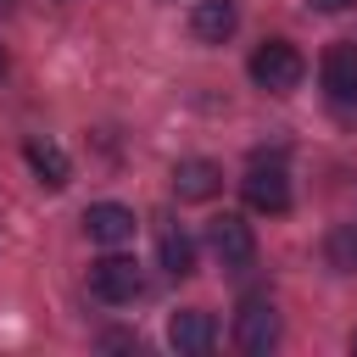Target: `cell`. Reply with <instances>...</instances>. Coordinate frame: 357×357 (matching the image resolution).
<instances>
[{
    "label": "cell",
    "instance_id": "6da1fadb",
    "mask_svg": "<svg viewBox=\"0 0 357 357\" xmlns=\"http://www.w3.org/2000/svg\"><path fill=\"white\" fill-rule=\"evenodd\" d=\"M245 73H251V84H257V89H268V95H290V89L301 84L307 61H301V50H296L290 39H262V45L251 50Z\"/></svg>",
    "mask_w": 357,
    "mask_h": 357
},
{
    "label": "cell",
    "instance_id": "7a4b0ae2",
    "mask_svg": "<svg viewBox=\"0 0 357 357\" xmlns=\"http://www.w3.org/2000/svg\"><path fill=\"white\" fill-rule=\"evenodd\" d=\"M240 195H245L251 212H268V218L290 212V173H284V156H251V167H245V178H240Z\"/></svg>",
    "mask_w": 357,
    "mask_h": 357
},
{
    "label": "cell",
    "instance_id": "3957f363",
    "mask_svg": "<svg viewBox=\"0 0 357 357\" xmlns=\"http://www.w3.org/2000/svg\"><path fill=\"white\" fill-rule=\"evenodd\" d=\"M279 335H284L279 307H273L268 296H245V301H240V312H234V346H240V351H251V357H268V351L279 346Z\"/></svg>",
    "mask_w": 357,
    "mask_h": 357
},
{
    "label": "cell",
    "instance_id": "277c9868",
    "mask_svg": "<svg viewBox=\"0 0 357 357\" xmlns=\"http://www.w3.org/2000/svg\"><path fill=\"white\" fill-rule=\"evenodd\" d=\"M145 290V273H139V262L134 257H100L95 268H89V296L95 301H106V307H128L134 296Z\"/></svg>",
    "mask_w": 357,
    "mask_h": 357
},
{
    "label": "cell",
    "instance_id": "5b68a950",
    "mask_svg": "<svg viewBox=\"0 0 357 357\" xmlns=\"http://www.w3.org/2000/svg\"><path fill=\"white\" fill-rule=\"evenodd\" d=\"M206 245H212V257L223 268H251L257 262V234H251V223L240 212H218L206 223Z\"/></svg>",
    "mask_w": 357,
    "mask_h": 357
},
{
    "label": "cell",
    "instance_id": "8992f818",
    "mask_svg": "<svg viewBox=\"0 0 357 357\" xmlns=\"http://www.w3.org/2000/svg\"><path fill=\"white\" fill-rule=\"evenodd\" d=\"M318 84H324V95H329L335 106H357V45H351V39H340V45L324 50Z\"/></svg>",
    "mask_w": 357,
    "mask_h": 357
},
{
    "label": "cell",
    "instance_id": "52a82bcc",
    "mask_svg": "<svg viewBox=\"0 0 357 357\" xmlns=\"http://www.w3.org/2000/svg\"><path fill=\"white\" fill-rule=\"evenodd\" d=\"M167 340H173V351H184V357H206L212 340H218V324H212V312H201V307H178V312L167 318Z\"/></svg>",
    "mask_w": 357,
    "mask_h": 357
},
{
    "label": "cell",
    "instance_id": "ba28073f",
    "mask_svg": "<svg viewBox=\"0 0 357 357\" xmlns=\"http://www.w3.org/2000/svg\"><path fill=\"white\" fill-rule=\"evenodd\" d=\"M134 212L123 206V201H95V206H84V234L95 240V245H123V240H134Z\"/></svg>",
    "mask_w": 357,
    "mask_h": 357
},
{
    "label": "cell",
    "instance_id": "9c48e42d",
    "mask_svg": "<svg viewBox=\"0 0 357 357\" xmlns=\"http://www.w3.org/2000/svg\"><path fill=\"white\" fill-rule=\"evenodd\" d=\"M234 28H240L234 0H190V33L201 45H223V39H234Z\"/></svg>",
    "mask_w": 357,
    "mask_h": 357
},
{
    "label": "cell",
    "instance_id": "30bf717a",
    "mask_svg": "<svg viewBox=\"0 0 357 357\" xmlns=\"http://www.w3.org/2000/svg\"><path fill=\"white\" fill-rule=\"evenodd\" d=\"M218 190H223V167L212 156H184L173 167V195L178 201H212Z\"/></svg>",
    "mask_w": 357,
    "mask_h": 357
},
{
    "label": "cell",
    "instance_id": "8fae6325",
    "mask_svg": "<svg viewBox=\"0 0 357 357\" xmlns=\"http://www.w3.org/2000/svg\"><path fill=\"white\" fill-rule=\"evenodd\" d=\"M22 156H28V167H33V178L45 184V190H61L67 178H73V167H67V151L56 145V139H22Z\"/></svg>",
    "mask_w": 357,
    "mask_h": 357
},
{
    "label": "cell",
    "instance_id": "7c38bea8",
    "mask_svg": "<svg viewBox=\"0 0 357 357\" xmlns=\"http://www.w3.org/2000/svg\"><path fill=\"white\" fill-rule=\"evenodd\" d=\"M156 257H162V268H167L173 279H190V273H195V240H190L178 223H162V229H156Z\"/></svg>",
    "mask_w": 357,
    "mask_h": 357
},
{
    "label": "cell",
    "instance_id": "4fadbf2b",
    "mask_svg": "<svg viewBox=\"0 0 357 357\" xmlns=\"http://www.w3.org/2000/svg\"><path fill=\"white\" fill-rule=\"evenodd\" d=\"M324 262L335 273H357V223H335L324 234Z\"/></svg>",
    "mask_w": 357,
    "mask_h": 357
},
{
    "label": "cell",
    "instance_id": "5bb4252c",
    "mask_svg": "<svg viewBox=\"0 0 357 357\" xmlns=\"http://www.w3.org/2000/svg\"><path fill=\"white\" fill-rule=\"evenodd\" d=\"M307 6H312V11H324V17H340V11H351L357 0H307Z\"/></svg>",
    "mask_w": 357,
    "mask_h": 357
},
{
    "label": "cell",
    "instance_id": "9a60e30c",
    "mask_svg": "<svg viewBox=\"0 0 357 357\" xmlns=\"http://www.w3.org/2000/svg\"><path fill=\"white\" fill-rule=\"evenodd\" d=\"M11 6H17V0H0V17H11Z\"/></svg>",
    "mask_w": 357,
    "mask_h": 357
},
{
    "label": "cell",
    "instance_id": "2e32d148",
    "mask_svg": "<svg viewBox=\"0 0 357 357\" xmlns=\"http://www.w3.org/2000/svg\"><path fill=\"white\" fill-rule=\"evenodd\" d=\"M6 67H11V61H6V50H0V78H6Z\"/></svg>",
    "mask_w": 357,
    "mask_h": 357
},
{
    "label": "cell",
    "instance_id": "e0dca14e",
    "mask_svg": "<svg viewBox=\"0 0 357 357\" xmlns=\"http://www.w3.org/2000/svg\"><path fill=\"white\" fill-rule=\"evenodd\" d=\"M351 351H357V329H351Z\"/></svg>",
    "mask_w": 357,
    "mask_h": 357
}]
</instances>
